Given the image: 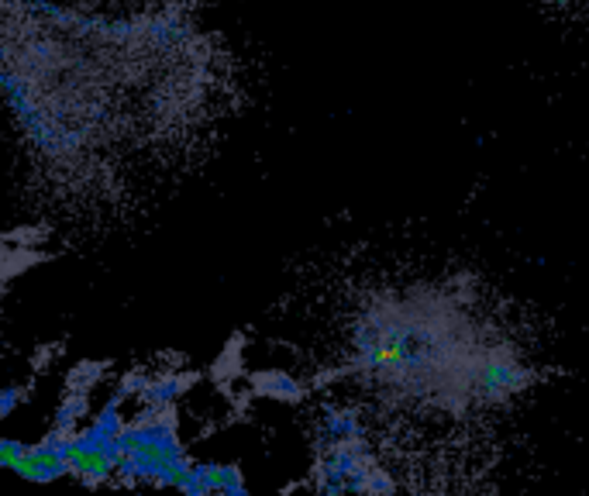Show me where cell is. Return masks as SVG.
Instances as JSON below:
<instances>
[{
  "label": "cell",
  "instance_id": "7c38bea8",
  "mask_svg": "<svg viewBox=\"0 0 589 496\" xmlns=\"http://www.w3.org/2000/svg\"><path fill=\"white\" fill-rule=\"evenodd\" d=\"M366 493L369 496H393V479H390V472H386L383 465L372 462V469L366 476Z\"/></svg>",
  "mask_w": 589,
  "mask_h": 496
},
{
  "label": "cell",
  "instance_id": "5b68a950",
  "mask_svg": "<svg viewBox=\"0 0 589 496\" xmlns=\"http://www.w3.org/2000/svg\"><path fill=\"white\" fill-rule=\"evenodd\" d=\"M193 383H197V372H159V376L149 379V386H145L135 400H138V407H149V410L176 407V400H180Z\"/></svg>",
  "mask_w": 589,
  "mask_h": 496
},
{
  "label": "cell",
  "instance_id": "52a82bcc",
  "mask_svg": "<svg viewBox=\"0 0 589 496\" xmlns=\"http://www.w3.org/2000/svg\"><path fill=\"white\" fill-rule=\"evenodd\" d=\"M252 386L259 397H269V400H279V403H300L304 400V383L300 379H293L290 372L283 369H266V372H255L252 376Z\"/></svg>",
  "mask_w": 589,
  "mask_h": 496
},
{
  "label": "cell",
  "instance_id": "8fae6325",
  "mask_svg": "<svg viewBox=\"0 0 589 496\" xmlns=\"http://www.w3.org/2000/svg\"><path fill=\"white\" fill-rule=\"evenodd\" d=\"M180 493L183 496H211V469H207V462H193V469H190V476L183 479V486H180Z\"/></svg>",
  "mask_w": 589,
  "mask_h": 496
},
{
  "label": "cell",
  "instance_id": "277c9868",
  "mask_svg": "<svg viewBox=\"0 0 589 496\" xmlns=\"http://www.w3.org/2000/svg\"><path fill=\"white\" fill-rule=\"evenodd\" d=\"M66 465H69V476H73L76 483L97 490V486L111 483V476H118L121 441H97L87 428H83L73 441H69Z\"/></svg>",
  "mask_w": 589,
  "mask_h": 496
},
{
  "label": "cell",
  "instance_id": "3957f363",
  "mask_svg": "<svg viewBox=\"0 0 589 496\" xmlns=\"http://www.w3.org/2000/svg\"><path fill=\"white\" fill-rule=\"evenodd\" d=\"M534 383V369L524 366L514 352H503V348H479L476 359L469 362L462 376V403H503L517 393H524Z\"/></svg>",
  "mask_w": 589,
  "mask_h": 496
},
{
  "label": "cell",
  "instance_id": "9c48e42d",
  "mask_svg": "<svg viewBox=\"0 0 589 496\" xmlns=\"http://www.w3.org/2000/svg\"><path fill=\"white\" fill-rule=\"evenodd\" d=\"M211 469V496H245V476L235 462H207Z\"/></svg>",
  "mask_w": 589,
  "mask_h": 496
},
{
  "label": "cell",
  "instance_id": "9a60e30c",
  "mask_svg": "<svg viewBox=\"0 0 589 496\" xmlns=\"http://www.w3.org/2000/svg\"><path fill=\"white\" fill-rule=\"evenodd\" d=\"M555 4H572V7H583V11H589V0H555Z\"/></svg>",
  "mask_w": 589,
  "mask_h": 496
},
{
  "label": "cell",
  "instance_id": "5bb4252c",
  "mask_svg": "<svg viewBox=\"0 0 589 496\" xmlns=\"http://www.w3.org/2000/svg\"><path fill=\"white\" fill-rule=\"evenodd\" d=\"M21 397H28V390H21V386H4V397H0V417H11L14 407L21 403Z\"/></svg>",
  "mask_w": 589,
  "mask_h": 496
},
{
  "label": "cell",
  "instance_id": "4fadbf2b",
  "mask_svg": "<svg viewBox=\"0 0 589 496\" xmlns=\"http://www.w3.org/2000/svg\"><path fill=\"white\" fill-rule=\"evenodd\" d=\"M31 452V445H21L18 438H4L0 441V462H4V469H18L21 465V459H25V455Z\"/></svg>",
  "mask_w": 589,
  "mask_h": 496
},
{
  "label": "cell",
  "instance_id": "30bf717a",
  "mask_svg": "<svg viewBox=\"0 0 589 496\" xmlns=\"http://www.w3.org/2000/svg\"><path fill=\"white\" fill-rule=\"evenodd\" d=\"M104 372H107L104 362H90V359L76 362L66 376V393H93L104 383Z\"/></svg>",
  "mask_w": 589,
  "mask_h": 496
},
{
  "label": "cell",
  "instance_id": "8992f818",
  "mask_svg": "<svg viewBox=\"0 0 589 496\" xmlns=\"http://www.w3.org/2000/svg\"><path fill=\"white\" fill-rule=\"evenodd\" d=\"M362 438V421L355 410H341V407H328L321 414V424H317V441L324 448L331 445H345V441H359Z\"/></svg>",
  "mask_w": 589,
  "mask_h": 496
},
{
  "label": "cell",
  "instance_id": "ba28073f",
  "mask_svg": "<svg viewBox=\"0 0 589 496\" xmlns=\"http://www.w3.org/2000/svg\"><path fill=\"white\" fill-rule=\"evenodd\" d=\"M14 476L28 479V483L45 486V483H56V479L69 476V465H66V459L45 455V452H38V448L31 445V452L25 455V459H21V465L14 469Z\"/></svg>",
  "mask_w": 589,
  "mask_h": 496
},
{
  "label": "cell",
  "instance_id": "6da1fadb",
  "mask_svg": "<svg viewBox=\"0 0 589 496\" xmlns=\"http://www.w3.org/2000/svg\"><path fill=\"white\" fill-rule=\"evenodd\" d=\"M355 369L407 397H459L462 376L476 359L472 324L462 307L434 290L386 293L369 304L352 328Z\"/></svg>",
  "mask_w": 589,
  "mask_h": 496
},
{
  "label": "cell",
  "instance_id": "7a4b0ae2",
  "mask_svg": "<svg viewBox=\"0 0 589 496\" xmlns=\"http://www.w3.org/2000/svg\"><path fill=\"white\" fill-rule=\"evenodd\" d=\"M176 428H180L176 407H142V414L135 421L124 424L118 465V476L124 483H155L180 490L183 479L193 469V459L186 455Z\"/></svg>",
  "mask_w": 589,
  "mask_h": 496
}]
</instances>
